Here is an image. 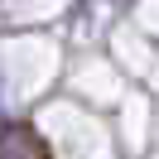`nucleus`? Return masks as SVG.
Masks as SVG:
<instances>
[{"label": "nucleus", "mask_w": 159, "mask_h": 159, "mask_svg": "<svg viewBox=\"0 0 159 159\" xmlns=\"http://www.w3.org/2000/svg\"><path fill=\"white\" fill-rule=\"evenodd\" d=\"M0 159H53V154H48V145L39 140L34 125L15 120V125L0 130Z\"/></svg>", "instance_id": "f257e3e1"}]
</instances>
